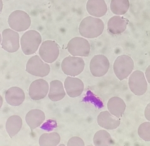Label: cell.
I'll list each match as a JSON object with an SVG mask.
<instances>
[{
    "mask_svg": "<svg viewBox=\"0 0 150 146\" xmlns=\"http://www.w3.org/2000/svg\"><path fill=\"white\" fill-rule=\"evenodd\" d=\"M104 28V23L101 19L88 16L81 22L79 27V32L84 37L96 38L102 35Z\"/></svg>",
    "mask_w": 150,
    "mask_h": 146,
    "instance_id": "obj_1",
    "label": "cell"
},
{
    "mask_svg": "<svg viewBox=\"0 0 150 146\" xmlns=\"http://www.w3.org/2000/svg\"><path fill=\"white\" fill-rule=\"evenodd\" d=\"M42 37L35 30L28 31L22 36L21 46L23 52L26 55H30L36 52L41 43Z\"/></svg>",
    "mask_w": 150,
    "mask_h": 146,
    "instance_id": "obj_2",
    "label": "cell"
},
{
    "mask_svg": "<svg viewBox=\"0 0 150 146\" xmlns=\"http://www.w3.org/2000/svg\"><path fill=\"white\" fill-rule=\"evenodd\" d=\"M134 68L133 60L130 57L125 55L119 56L114 62V72L117 78L121 81L128 78Z\"/></svg>",
    "mask_w": 150,
    "mask_h": 146,
    "instance_id": "obj_3",
    "label": "cell"
},
{
    "mask_svg": "<svg viewBox=\"0 0 150 146\" xmlns=\"http://www.w3.org/2000/svg\"><path fill=\"white\" fill-rule=\"evenodd\" d=\"M8 23L13 30L18 32H23L30 28L31 20L30 16L26 12L17 10L10 15Z\"/></svg>",
    "mask_w": 150,
    "mask_h": 146,
    "instance_id": "obj_4",
    "label": "cell"
},
{
    "mask_svg": "<svg viewBox=\"0 0 150 146\" xmlns=\"http://www.w3.org/2000/svg\"><path fill=\"white\" fill-rule=\"evenodd\" d=\"M85 66L84 61L82 58L69 56L63 60L61 66L65 74L74 77L83 71Z\"/></svg>",
    "mask_w": 150,
    "mask_h": 146,
    "instance_id": "obj_5",
    "label": "cell"
},
{
    "mask_svg": "<svg viewBox=\"0 0 150 146\" xmlns=\"http://www.w3.org/2000/svg\"><path fill=\"white\" fill-rule=\"evenodd\" d=\"M67 49L74 56L88 57L89 55L91 46L87 40L81 37H76L68 43Z\"/></svg>",
    "mask_w": 150,
    "mask_h": 146,
    "instance_id": "obj_6",
    "label": "cell"
},
{
    "mask_svg": "<svg viewBox=\"0 0 150 146\" xmlns=\"http://www.w3.org/2000/svg\"><path fill=\"white\" fill-rule=\"evenodd\" d=\"M50 71V66L44 63L38 55L32 57L27 62L26 71L35 76L45 77L49 74Z\"/></svg>",
    "mask_w": 150,
    "mask_h": 146,
    "instance_id": "obj_7",
    "label": "cell"
},
{
    "mask_svg": "<svg viewBox=\"0 0 150 146\" xmlns=\"http://www.w3.org/2000/svg\"><path fill=\"white\" fill-rule=\"evenodd\" d=\"M129 85L131 91L137 96L142 95L147 90V83L143 72L137 70L130 76Z\"/></svg>",
    "mask_w": 150,
    "mask_h": 146,
    "instance_id": "obj_8",
    "label": "cell"
},
{
    "mask_svg": "<svg viewBox=\"0 0 150 146\" xmlns=\"http://www.w3.org/2000/svg\"><path fill=\"white\" fill-rule=\"evenodd\" d=\"M39 53L44 61L52 63L58 58L59 54L58 45L54 41H45L40 47Z\"/></svg>",
    "mask_w": 150,
    "mask_h": 146,
    "instance_id": "obj_9",
    "label": "cell"
},
{
    "mask_svg": "<svg viewBox=\"0 0 150 146\" xmlns=\"http://www.w3.org/2000/svg\"><path fill=\"white\" fill-rule=\"evenodd\" d=\"M110 63L105 56L103 55L95 56L91 60L90 69L94 76L101 77L108 71Z\"/></svg>",
    "mask_w": 150,
    "mask_h": 146,
    "instance_id": "obj_10",
    "label": "cell"
},
{
    "mask_svg": "<svg viewBox=\"0 0 150 146\" xmlns=\"http://www.w3.org/2000/svg\"><path fill=\"white\" fill-rule=\"evenodd\" d=\"M2 48L8 52L17 51L20 48L19 35L10 29H6L2 32Z\"/></svg>",
    "mask_w": 150,
    "mask_h": 146,
    "instance_id": "obj_11",
    "label": "cell"
},
{
    "mask_svg": "<svg viewBox=\"0 0 150 146\" xmlns=\"http://www.w3.org/2000/svg\"><path fill=\"white\" fill-rule=\"evenodd\" d=\"M49 84L43 79L34 81L31 84L29 90L30 97L34 100H40L44 98L48 92Z\"/></svg>",
    "mask_w": 150,
    "mask_h": 146,
    "instance_id": "obj_12",
    "label": "cell"
},
{
    "mask_svg": "<svg viewBox=\"0 0 150 146\" xmlns=\"http://www.w3.org/2000/svg\"><path fill=\"white\" fill-rule=\"evenodd\" d=\"M64 87L68 95L74 98L81 95L84 90V84L78 78L67 77L65 80Z\"/></svg>",
    "mask_w": 150,
    "mask_h": 146,
    "instance_id": "obj_13",
    "label": "cell"
},
{
    "mask_svg": "<svg viewBox=\"0 0 150 146\" xmlns=\"http://www.w3.org/2000/svg\"><path fill=\"white\" fill-rule=\"evenodd\" d=\"M86 10L91 16L101 18L106 14L108 6L105 0H88Z\"/></svg>",
    "mask_w": 150,
    "mask_h": 146,
    "instance_id": "obj_14",
    "label": "cell"
},
{
    "mask_svg": "<svg viewBox=\"0 0 150 146\" xmlns=\"http://www.w3.org/2000/svg\"><path fill=\"white\" fill-rule=\"evenodd\" d=\"M117 118V117H116ZM111 115L108 111L101 112L97 119L98 123L102 128L107 130L116 129L120 124V121Z\"/></svg>",
    "mask_w": 150,
    "mask_h": 146,
    "instance_id": "obj_15",
    "label": "cell"
},
{
    "mask_svg": "<svg viewBox=\"0 0 150 146\" xmlns=\"http://www.w3.org/2000/svg\"><path fill=\"white\" fill-rule=\"evenodd\" d=\"M127 23V21L124 17L114 16L108 21V30L113 35H120L126 30Z\"/></svg>",
    "mask_w": 150,
    "mask_h": 146,
    "instance_id": "obj_16",
    "label": "cell"
},
{
    "mask_svg": "<svg viewBox=\"0 0 150 146\" xmlns=\"http://www.w3.org/2000/svg\"><path fill=\"white\" fill-rule=\"evenodd\" d=\"M5 99L7 102L10 105L19 106L24 101L25 93L19 87H12L9 89L6 92Z\"/></svg>",
    "mask_w": 150,
    "mask_h": 146,
    "instance_id": "obj_17",
    "label": "cell"
},
{
    "mask_svg": "<svg viewBox=\"0 0 150 146\" xmlns=\"http://www.w3.org/2000/svg\"><path fill=\"white\" fill-rule=\"evenodd\" d=\"M126 108L125 103L118 97H113L108 102V108L109 111L112 115L118 118L122 116Z\"/></svg>",
    "mask_w": 150,
    "mask_h": 146,
    "instance_id": "obj_18",
    "label": "cell"
},
{
    "mask_svg": "<svg viewBox=\"0 0 150 146\" xmlns=\"http://www.w3.org/2000/svg\"><path fill=\"white\" fill-rule=\"evenodd\" d=\"M45 119V115L42 111L38 109L32 110L26 116L25 121L31 130L40 126Z\"/></svg>",
    "mask_w": 150,
    "mask_h": 146,
    "instance_id": "obj_19",
    "label": "cell"
},
{
    "mask_svg": "<svg viewBox=\"0 0 150 146\" xmlns=\"http://www.w3.org/2000/svg\"><path fill=\"white\" fill-rule=\"evenodd\" d=\"M65 95V92L62 82L56 80L51 82L48 96L51 101L57 102L61 100L64 97Z\"/></svg>",
    "mask_w": 150,
    "mask_h": 146,
    "instance_id": "obj_20",
    "label": "cell"
},
{
    "mask_svg": "<svg viewBox=\"0 0 150 146\" xmlns=\"http://www.w3.org/2000/svg\"><path fill=\"white\" fill-rule=\"evenodd\" d=\"M22 124V119L19 116L14 115L8 118L6 123V130L11 138L20 131Z\"/></svg>",
    "mask_w": 150,
    "mask_h": 146,
    "instance_id": "obj_21",
    "label": "cell"
},
{
    "mask_svg": "<svg viewBox=\"0 0 150 146\" xmlns=\"http://www.w3.org/2000/svg\"><path fill=\"white\" fill-rule=\"evenodd\" d=\"M130 7L129 0H112L110 9L114 14L122 16L125 14Z\"/></svg>",
    "mask_w": 150,
    "mask_h": 146,
    "instance_id": "obj_22",
    "label": "cell"
},
{
    "mask_svg": "<svg viewBox=\"0 0 150 146\" xmlns=\"http://www.w3.org/2000/svg\"><path fill=\"white\" fill-rule=\"evenodd\" d=\"M61 138L56 132L42 135L39 139L40 146H57L60 142Z\"/></svg>",
    "mask_w": 150,
    "mask_h": 146,
    "instance_id": "obj_23",
    "label": "cell"
},
{
    "mask_svg": "<svg viewBox=\"0 0 150 146\" xmlns=\"http://www.w3.org/2000/svg\"><path fill=\"white\" fill-rule=\"evenodd\" d=\"M93 142L96 146H110L112 144L110 135L104 130H100L95 134Z\"/></svg>",
    "mask_w": 150,
    "mask_h": 146,
    "instance_id": "obj_24",
    "label": "cell"
},
{
    "mask_svg": "<svg viewBox=\"0 0 150 146\" xmlns=\"http://www.w3.org/2000/svg\"><path fill=\"white\" fill-rule=\"evenodd\" d=\"M138 135L140 138L146 142L150 141V123L144 122L138 128Z\"/></svg>",
    "mask_w": 150,
    "mask_h": 146,
    "instance_id": "obj_25",
    "label": "cell"
},
{
    "mask_svg": "<svg viewBox=\"0 0 150 146\" xmlns=\"http://www.w3.org/2000/svg\"><path fill=\"white\" fill-rule=\"evenodd\" d=\"M83 141L81 138L74 137L71 138L67 144V146H84Z\"/></svg>",
    "mask_w": 150,
    "mask_h": 146,
    "instance_id": "obj_26",
    "label": "cell"
},
{
    "mask_svg": "<svg viewBox=\"0 0 150 146\" xmlns=\"http://www.w3.org/2000/svg\"><path fill=\"white\" fill-rule=\"evenodd\" d=\"M49 122V121H47L46 122L47 123H45V124L43 125L42 126H45V130L49 131L52 130V129L51 128H50V126L53 127L54 128H56V127L57 126V123H56V122L55 121L50 120V122Z\"/></svg>",
    "mask_w": 150,
    "mask_h": 146,
    "instance_id": "obj_27",
    "label": "cell"
},
{
    "mask_svg": "<svg viewBox=\"0 0 150 146\" xmlns=\"http://www.w3.org/2000/svg\"><path fill=\"white\" fill-rule=\"evenodd\" d=\"M145 116L146 119L150 121V103L146 107L145 110Z\"/></svg>",
    "mask_w": 150,
    "mask_h": 146,
    "instance_id": "obj_28",
    "label": "cell"
},
{
    "mask_svg": "<svg viewBox=\"0 0 150 146\" xmlns=\"http://www.w3.org/2000/svg\"><path fill=\"white\" fill-rule=\"evenodd\" d=\"M146 78L150 84V65L148 67L145 72Z\"/></svg>",
    "mask_w": 150,
    "mask_h": 146,
    "instance_id": "obj_29",
    "label": "cell"
}]
</instances>
